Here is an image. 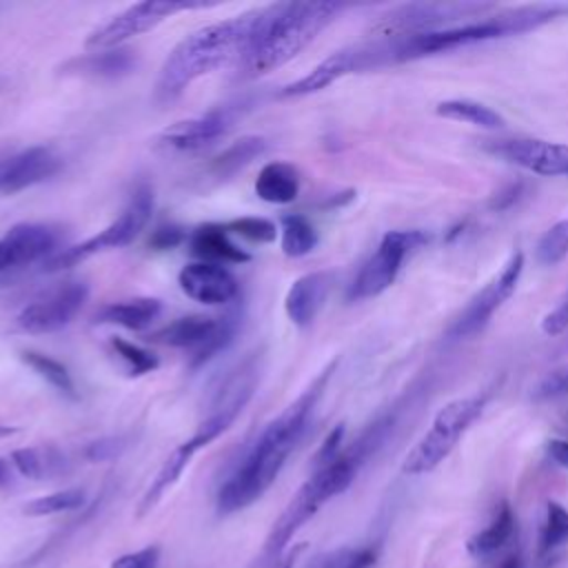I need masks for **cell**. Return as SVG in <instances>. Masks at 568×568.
<instances>
[{"mask_svg": "<svg viewBox=\"0 0 568 568\" xmlns=\"http://www.w3.org/2000/svg\"><path fill=\"white\" fill-rule=\"evenodd\" d=\"M339 11L342 4L337 2H277L260 9L253 38L240 58L242 73L257 78L286 64L306 49Z\"/></svg>", "mask_w": 568, "mask_h": 568, "instance_id": "cell-4", "label": "cell"}, {"mask_svg": "<svg viewBox=\"0 0 568 568\" xmlns=\"http://www.w3.org/2000/svg\"><path fill=\"white\" fill-rule=\"evenodd\" d=\"M253 106L251 100H233L224 102L220 106L209 109L206 113H200L195 118H186L180 122H173L158 135V146L173 151V153H195L211 144H215L220 138H224L237 120L244 118V113Z\"/></svg>", "mask_w": 568, "mask_h": 568, "instance_id": "cell-10", "label": "cell"}, {"mask_svg": "<svg viewBox=\"0 0 568 568\" xmlns=\"http://www.w3.org/2000/svg\"><path fill=\"white\" fill-rule=\"evenodd\" d=\"M138 64V58L129 49H100L84 55H75L60 67L62 75H75L87 80H120L129 75Z\"/></svg>", "mask_w": 568, "mask_h": 568, "instance_id": "cell-22", "label": "cell"}, {"mask_svg": "<svg viewBox=\"0 0 568 568\" xmlns=\"http://www.w3.org/2000/svg\"><path fill=\"white\" fill-rule=\"evenodd\" d=\"M22 362L36 371L44 382H49L60 395L69 397V399H78V388H75V382L69 373V368L53 359L51 355H44V353H38V351H22Z\"/></svg>", "mask_w": 568, "mask_h": 568, "instance_id": "cell-32", "label": "cell"}, {"mask_svg": "<svg viewBox=\"0 0 568 568\" xmlns=\"http://www.w3.org/2000/svg\"><path fill=\"white\" fill-rule=\"evenodd\" d=\"M568 541V510L557 504H546V519L539 530V552H552Z\"/></svg>", "mask_w": 568, "mask_h": 568, "instance_id": "cell-35", "label": "cell"}, {"mask_svg": "<svg viewBox=\"0 0 568 568\" xmlns=\"http://www.w3.org/2000/svg\"><path fill=\"white\" fill-rule=\"evenodd\" d=\"M87 493L82 488H64L55 490L42 497H36L22 506V515L27 517H47V515H58V513H69L78 510L84 506Z\"/></svg>", "mask_w": 568, "mask_h": 568, "instance_id": "cell-33", "label": "cell"}, {"mask_svg": "<svg viewBox=\"0 0 568 568\" xmlns=\"http://www.w3.org/2000/svg\"><path fill=\"white\" fill-rule=\"evenodd\" d=\"M111 346H113L115 355L126 364V371H129V375H133V377L146 375V373L155 371L158 364H160L158 357H155L151 351H146V348H142V346H138V344H133V342H126V339H122V337H113V339H111Z\"/></svg>", "mask_w": 568, "mask_h": 568, "instance_id": "cell-37", "label": "cell"}, {"mask_svg": "<svg viewBox=\"0 0 568 568\" xmlns=\"http://www.w3.org/2000/svg\"><path fill=\"white\" fill-rule=\"evenodd\" d=\"M16 433H18L16 426H0V439H7L11 435H16Z\"/></svg>", "mask_w": 568, "mask_h": 568, "instance_id": "cell-48", "label": "cell"}, {"mask_svg": "<svg viewBox=\"0 0 568 568\" xmlns=\"http://www.w3.org/2000/svg\"><path fill=\"white\" fill-rule=\"evenodd\" d=\"M497 568H521V559L519 555H508Z\"/></svg>", "mask_w": 568, "mask_h": 568, "instance_id": "cell-47", "label": "cell"}, {"mask_svg": "<svg viewBox=\"0 0 568 568\" xmlns=\"http://www.w3.org/2000/svg\"><path fill=\"white\" fill-rule=\"evenodd\" d=\"M302 550H304V544L293 546V548L286 550L282 557H277L275 561H268V564H264V566H260V568H293V566H295V559L302 555Z\"/></svg>", "mask_w": 568, "mask_h": 568, "instance_id": "cell-45", "label": "cell"}, {"mask_svg": "<svg viewBox=\"0 0 568 568\" xmlns=\"http://www.w3.org/2000/svg\"><path fill=\"white\" fill-rule=\"evenodd\" d=\"M162 313V302L155 297H133V300H122V302H111L100 308L95 315L98 322L102 324H115L129 331H142L151 326L158 315Z\"/></svg>", "mask_w": 568, "mask_h": 568, "instance_id": "cell-27", "label": "cell"}, {"mask_svg": "<svg viewBox=\"0 0 568 568\" xmlns=\"http://www.w3.org/2000/svg\"><path fill=\"white\" fill-rule=\"evenodd\" d=\"M151 213H153V191H151V186L140 184L113 222H109L102 231L87 237L84 242L69 246V248L60 251L58 255H53L47 264V271L69 268V266H75L102 251L122 248V246L131 244L142 233V229L149 224Z\"/></svg>", "mask_w": 568, "mask_h": 568, "instance_id": "cell-8", "label": "cell"}, {"mask_svg": "<svg viewBox=\"0 0 568 568\" xmlns=\"http://www.w3.org/2000/svg\"><path fill=\"white\" fill-rule=\"evenodd\" d=\"M331 284H333V275L326 271H315L297 277L288 286L284 297L286 317L300 328L311 326L328 297Z\"/></svg>", "mask_w": 568, "mask_h": 568, "instance_id": "cell-21", "label": "cell"}, {"mask_svg": "<svg viewBox=\"0 0 568 568\" xmlns=\"http://www.w3.org/2000/svg\"><path fill=\"white\" fill-rule=\"evenodd\" d=\"M568 255V217L552 224L537 242L535 257L544 266H555Z\"/></svg>", "mask_w": 568, "mask_h": 568, "instance_id": "cell-36", "label": "cell"}, {"mask_svg": "<svg viewBox=\"0 0 568 568\" xmlns=\"http://www.w3.org/2000/svg\"><path fill=\"white\" fill-rule=\"evenodd\" d=\"M124 448V439L120 437H104V439H95L84 448V457L89 462H104V459H113L122 453Z\"/></svg>", "mask_w": 568, "mask_h": 568, "instance_id": "cell-41", "label": "cell"}, {"mask_svg": "<svg viewBox=\"0 0 568 568\" xmlns=\"http://www.w3.org/2000/svg\"><path fill=\"white\" fill-rule=\"evenodd\" d=\"M229 233H235L248 242H273L277 235V229L271 220L264 217H240V220H231L229 224H224Z\"/></svg>", "mask_w": 568, "mask_h": 568, "instance_id": "cell-38", "label": "cell"}, {"mask_svg": "<svg viewBox=\"0 0 568 568\" xmlns=\"http://www.w3.org/2000/svg\"><path fill=\"white\" fill-rule=\"evenodd\" d=\"M60 233L40 222H20L13 224L0 237V273L29 266L55 251Z\"/></svg>", "mask_w": 568, "mask_h": 568, "instance_id": "cell-18", "label": "cell"}, {"mask_svg": "<svg viewBox=\"0 0 568 568\" xmlns=\"http://www.w3.org/2000/svg\"><path fill=\"white\" fill-rule=\"evenodd\" d=\"M484 149L490 155L501 158L504 162H510L537 175H568V144L561 142H548L537 138H510L486 140Z\"/></svg>", "mask_w": 568, "mask_h": 568, "instance_id": "cell-16", "label": "cell"}, {"mask_svg": "<svg viewBox=\"0 0 568 568\" xmlns=\"http://www.w3.org/2000/svg\"><path fill=\"white\" fill-rule=\"evenodd\" d=\"M195 453L197 450L189 442H182L178 448H173V453L162 462L160 470L155 473V477L151 479L149 488L144 490V495H142V499L138 504V510H135L138 517L149 515L162 501V497L178 484V479L182 477V473L186 470V466L191 464Z\"/></svg>", "mask_w": 568, "mask_h": 568, "instance_id": "cell-24", "label": "cell"}, {"mask_svg": "<svg viewBox=\"0 0 568 568\" xmlns=\"http://www.w3.org/2000/svg\"><path fill=\"white\" fill-rule=\"evenodd\" d=\"M546 450H548V457H550L557 466L568 468V439H550L548 446H546Z\"/></svg>", "mask_w": 568, "mask_h": 568, "instance_id": "cell-44", "label": "cell"}, {"mask_svg": "<svg viewBox=\"0 0 568 568\" xmlns=\"http://www.w3.org/2000/svg\"><path fill=\"white\" fill-rule=\"evenodd\" d=\"M437 115L446 118V120H457V122H468L473 126H481V129H501L506 124V120L501 118V113H497L495 109H490L484 102L477 100H468V98H453V100H442L435 106Z\"/></svg>", "mask_w": 568, "mask_h": 568, "instance_id": "cell-30", "label": "cell"}, {"mask_svg": "<svg viewBox=\"0 0 568 568\" xmlns=\"http://www.w3.org/2000/svg\"><path fill=\"white\" fill-rule=\"evenodd\" d=\"M13 468L29 479H49L67 468L64 455L53 446H24L11 453Z\"/></svg>", "mask_w": 568, "mask_h": 568, "instance_id": "cell-29", "label": "cell"}, {"mask_svg": "<svg viewBox=\"0 0 568 568\" xmlns=\"http://www.w3.org/2000/svg\"><path fill=\"white\" fill-rule=\"evenodd\" d=\"M566 328H568V293H566V297H564L550 313H546L544 320H541V331H544L546 335H550V337L564 333Z\"/></svg>", "mask_w": 568, "mask_h": 568, "instance_id": "cell-42", "label": "cell"}, {"mask_svg": "<svg viewBox=\"0 0 568 568\" xmlns=\"http://www.w3.org/2000/svg\"><path fill=\"white\" fill-rule=\"evenodd\" d=\"M377 559L373 546H342L317 557L308 568H371Z\"/></svg>", "mask_w": 568, "mask_h": 568, "instance_id": "cell-34", "label": "cell"}, {"mask_svg": "<svg viewBox=\"0 0 568 568\" xmlns=\"http://www.w3.org/2000/svg\"><path fill=\"white\" fill-rule=\"evenodd\" d=\"M235 328L237 324L233 317L189 315L153 333V342L173 348H189L193 353V366H200L231 344Z\"/></svg>", "mask_w": 568, "mask_h": 568, "instance_id": "cell-14", "label": "cell"}, {"mask_svg": "<svg viewBox=\"0 0 568 568\" xmlns=\"http://www.w3.org/2000/svg\"><path fill=\"white\" fill-rule=\"evenodd\" d=\"M178 284L186 297L209 306L229 304L240 291L235 275L226 266L213 262H191L182 266Z\"/></svg>", "mask_w": 568, "mask_h": 568, "instance_id": "cell-19", "label": "cell"}, {"mask_svg": "<svg viewBox=\"0 0 568 568\" xmlns=\"http://www.w3.org/2000/svg\"><path fill=\"white\" fill-rule=\"evenodd\" d=\"M515 537H517V519L510 506L504 504L493 517V521L466 541V550L475 559H490L493 555L501 552L508 544H513Z\"/></svg>", "mask_w": 568, "mask_h": 568, "instance_id": "cell-25", "label": "cell"}, {"mask_svg": "<svg viewBox=\"0 0 568 568\" xmlns=\"http://www.w3.org/2000/svg\"><path fill=\"white\" fill-rule=\"evenodd\" d=\"M486 406L484 395H466L444 404L430 428L422 435V439L408 450L402 464V473L406 475H424L435 470L459 444L470 424L481 415Z\"/></svg>", "mask_w": 568, "mask_h": 568, "instance_id": "cell-6", "label": "cell"}, {"mask_svg": "<svg viewBox=\"0 0 568 568\" xmlns=\"http://www.w3.org/2000/svg\"><path fill=\"white\" fill-rule=\"evenodd\" d=\"M89 297V286L80 280H69L62 284L51 286L31 304H27L18 317L16 324L20 331L31 333V335H42V333H53L71 324V320L80 313Z\"/></svg>", "mask_w": 568, "mask_h": 568, "instance_id": "cell-15", "label": "cell"}, {"mask_svg": "<svg viewBox=\"0 0 568 568\" xmlns=\"http://www.w3.org/2000/svg\"><path fill=\"white\" fill-rule=\"evenodd\" d=\"M568 395V364L550 371L544 379L532 388V399H557Z\"/></svg>", "mask_w": 568, "mask_h": 568, "instance_id": "cell-39", "label": "cell"}, {"mask_svg": "<svg viewBox=\"0 0 568 568\" xmlns=\"http://www.w3.org/2000/svg\"><path fill=\"white\" fill-rule=\"evenodd\" d=\"M191 253L197 262L213 264H244L251 260L246 251H242L231 237L224 224H202L189 237Z\"/></svg>", "mask_w": 568, "mask_h": 568, "instance_id": "cell-23", "label": "cell"}, {"mask_svg": "<svg viewBox=\"0 0 568 568\" xmlns=\"http://www.w3.org/2000/svg\"><path fill=\"white\" fill-rule=\"evenodd\" d=\"M260 9L206 24L182 38L160 67L155 98L171 102L182 95L195 80L213 73L231 60H240L253 38Z\"/></svg>", "mask_w": 568, "mask_h": 568, "instance_id": "cell-3", "label": "cell"}, {"mask_svg": "<svg viewBox=\"0 0 568 568\" xmlns=\"http://www.w3.org/2000/svg\"><path fill=\"white\" fill-rule=\"evenodd\" d=\"M9 481H11V468H9V464L0 457V488L7 486Z\"/></svg>", "mask_w": 568, "mask_h": 568, "instance_id": "cell-46", "label": "cell"}, {"mask_svg": "<svg viewBox=\"0 0 568 568\" xmlns=\"http://www.w3.org/2000/svg\"><path fill=\"white\" fill-rule=\"evenodd\" d=\"M262 375V359L260 355H251L244 362H240L224 382L215 388L209 410L197 424L195 433L189 437L195 450L206 448L211 442H215L222 433H226L237 415L244 410V406L251 402Z\"/></svg>", "mask_w": 568, "mask_h": 568, "instance_id": "cell-7", "label": "cell"}, {"mask_svg": "<svg viewBox=\"0 0 568 568\" xmlns=\"http://www.w3.org/2000/svg\"><path fill=\"white\" fill-rule=\"evenodd\" d=\"M158 566H160V546L151 544L140 550L115 557L109 568H158Z\"/></svg>", "mask_w": 568, "mask_h": 568, "instance_id": "cell-40", "label": "cell"}, {"mask_svg": "<svg viewBox=\"0 0 568 568\" xmlns=\"http://www.w3.org/2000/svg\"><path fill=\"white\" fill-rule=\"evenodd\" d=\"M337 366L331 362L248 446L237 466L229 473L215 495L217 515H233L255 504L277 479L286 459L300 444L311 415Z\"/></svg>", "mask_w": 568, "mask_h": 568, "instance_id": "cell-1", "label": "cell"}, {"mask_svg": "<svg viewBox=\"0 0 568 568\" xmlns=\"http://www.w3.org/2000/svg\"><path fill=\"white\" fill-rule=\"evenodd\" d=\"M564 13H568V7L564 4L517 7V9L497 11V13H486L481 18H475L448 29L413 33V36H379V38L388 40L393 64H397V62H406V60H415V58H424L442 51H453L459 47H468V44H477L495 38L528 33L552 22Z\"/></svg>", "mask_w": 568, "mask_h": 568, "instance_id": "cell-5", "label": "cell"}, {"mask_svg": "<svg viewBox=\"0 0 568 568\" xmlns=\"http://www.w3.org/2000/svg\"><path fill=\"white\" fill-rule=\"evenodd\" d=\"M62 160L49 146H29L0 160V193H18L53 178Z\"/></svg>", "mask_w": 568, "mask_h": 568, "instance_id": "cell-20", "label": "cell"}, {"mask_svg": "<svg viewBox=\"0 0 568 568\" xmlns=\"http://www.w3.org/2000/svg\"><path fill=\"white\" fill-rule=\"evenodd\" d=\"M428 240H430L428 233H424L419 229L388 231L382 237V242L377 244L375 253L362 264V268L353 277L348 293H346L348 300L362 302V300L384 293L399 275L406 257L410 253H415L419 246H424Z\"/></svg>", "mask_w": 568, "mask_h": 568, "instance_id": "cell-9", "label": "cell"}, {"mask_svg": "<svg viewBox=\"0 0 568 568\" xmlns=\"http://www.w3.org/2000/svg\"><path fill=\"white\" fill-rule=\"evenodd\" d=\"M300 193V173L293 164L273 160L264 164L255 180V195L268 204H288Z\"/></svg>", "mask_w": 568, "mask_h": 568, "instance_id": "cell-26", "label": "cell"}, {"mask_svg": "<svg viewBox=\"0 0 568 568\" xmlns=\"http://www.w3.org/2000/svg\"><path fill=\"white\" fill-rule=\"evenodd\" d=\"M182 240H184V231L175 224H166L153 231V235L149 237V244L158 251H166V248H175Z\"/></svg>", "mask_w": 568, "mask_h": 568, "instance_id": "cell-43", "label": "cell"}, {"mask_svg": "<svg viewBox=\"0 0 568 568\" xmlns=\"http://www.w3.org/2000/svg\"><path fill=\"white\" fill-rule=\"evenodd\" d=\"M393 428V417L384 415L366 426L357 435L355 442H351L346 448L339 450L331 462L313 466L311 477L300 486V490L291 497L282 515L275 519L273 528L266 535L264 548H262V564L275 561L286 552L288 541L295 537V532L333 497L342 495L353 479L357 477L359 468L366 464L371 455L379 450L384 439L388 437Z\"/></svg>", "mask_w": 568, "mask_h": 568, "instance_id": "cell-2", "label": "cell"}, {"mask_svg": "<svg viewBox=\"0 0 568 568\" xmlns=\"http://www.w3.org/2000/svg\"><path fill=\"white\" fill-rule=\"evenodd\" d=\"M524 273V253L513 251L501 271L484 286L479 288L468 304L459 311V315L450 322L446 337L448 339H468L486 328L495 311L515 293L519 277Z\"/></svg>", "mask_w": 568, "mask_h": 568, "instance_id": "cell-12", "label": "cell"}, {"mask_svg": "<svg viewBox=\"0 0 568 568\" xmlns=\"http://www.w3.org/2000/svg\"><path fill=\"white\" fill-rule=\"evenodd\" d=\"M266 151V140L260 135H242L240 140L231 142L224 151H220L211 164L209 173L217 180H229L235 173L244 171L253 160H257Z\"/></svg>", "mask_w": 568, "mask_h": 568, "instance_id": "cell-28", "label": "cell"}, {"mask_svg": "<svg viewBox=\"0 0 568 568\" xmlns=\"http://www.w3.org/2000/svg\"><path fill=\"white\" fill-rule=\"evenodd\" d=\"M493 4L481 2H417L404 4L384 16L375 31L377 36H413L455 27L459 20L468 22L486 16Z\"/></svg>", "mask_w": 568, "mask_h": 568, "instance_id": "cell-11", "label": "cell"}, {"mask_svg": "<svg viewBox=\"0 0 568 568\" xmlns=\"http://www.w3.org/2000/svg\"><path fill=\"white\" fill-rule=\"evenodd\" d=\"M282 253L286 257H304L308 255L317 242L320 235L315 231V226L300 213H288L282 217Z\"/></svg>", "mask_w": 568, "mask_h": 568, "instance_id": "cell-31", "label": "cell"}, {"mask_svg": "<svg viewBox=\"0 0 568 568\" xmlns=\"http://www.w3.org/2000/svg\"><path fill=\"white\" fill-rule=\"evenodd\" d=\"M368 69H377L375 67V58L371 51L368 42H359V44H351L346 49H339L335 53H331L328 58H324L320 64H315L306 75H302L300 80L286 84L282 89L284 98H300V95H311L317 93L326 87H331L333 82H337L344 75L351 73H359V71H368Z\"/></svg>", "mask_w": 568, "mask_h": 568, "instance_id": "cell-17", "label": "cell"}, {"mask_svg": "<svg viewBox=\"0 0 568 568\" xmlns=\"http://www.w3.org/2000/svg\"><path fill=\"white\" fill-rule=\"evenodd\" d=\"M202 2H178V0H144L126 7L124 11L111 16L104 24L89 33L84 47L91 51L100 49H118L129 38L146 33L155 29L160 22L171 18L173 13L202 9Z\"/></svg>", "mask_w": 568, "mask_h": 568, "instance_id": "cell-13", "label": "cell"}]
</instances>
